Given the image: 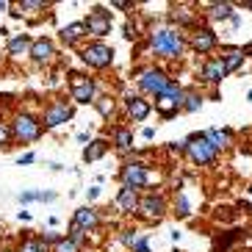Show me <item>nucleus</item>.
I'll return each instance as SVG.
<instances>
[{
  "instance_id": "obj_1",
  "label": "nucleus",
  "mask_w": 252,
  "mask_h": 252,
  "mask_svg": "<svg viewBox=\"0 0 252 252\" xmlns=\"http://www.w3.org/2000/svg\"><path fill=\"white\" fill-rule=\"evenodd\" d=\"M153 47L161 56H178L183 42H180V33H175V31H158V33H153Z\"/></svg>"
},
{
  "instance_id": "obj_2",
  "label": "nucleus",
  "mask_w": 252,
  "mask_h": 252,
  "mask_svg": "<svg viewBox=\"0 0 252 252\" xmlns=\"http://www.w3.org/2000/svg\"><path fill=\"white\" fill-rule=\"evenodd\" d=\"M83 28L89 31V33H94V36H105V33L111 31V14H108L105 8H94Z\"/></svg>"
},
{
  "instance_id": "obj_3",
  "label": "nucleus",
  "mask_w": 252,
  "mask_h": 252,
  "mask_svg": "<svg viewBox=\"0 0 252 252\" xmlns=\"http://www.w3.org/2000/svg\"><path fill=\"white\" fill-rule=\"evenodd\" d=\"M180 105H183L180 103V89L175 83H169V86L163 89V94H158V111H161L163 117H172Z\"/></svg>"
},
{
  "instance_id": "obj_4",
  "label": "nucleus",
  "mask_w": 252,
  "mask_h": 252,
  "mask_svg": "<svg viewBox=\"0 0 252 252\" xmlns=\"http://www.w3.org/2000/svg\"><path fill=\"white\" fill-rule=\"evenodd\" d=\"M111 56H114V50L111 47H105V45H92V47H86L83 50V61L89 64V67H108L111 64Z\"/></svg>"
},
{
  "instance_id": "obj_5",
  "label": "nucleus",
  "mask_w": 252,
  "mask_h": 252,
  "mask_svg": "<svg viewBox=\"0 0 252 252\" xmlns=\"http://www.w3.org/2000/svg\"><path fill=\"white\" fill-rule=\"evenodd\" d=\"M189 156L197 163H211L214 161V147H211V141H208L205 136H194V139L189 141Z\"/></svg>"
},
{
  "instance_id": "obj_6",
  "label": "nucleus",
  "mask_w": 252,
  "mask_h": 252,
  "mask_svg": "<svg viewBox=\"0 0 252 252\" xmlns=\"http://www.w3.org/2000/svg\"><path fill=\"white\" fill-rule=\"evenodd\" d=\"M39 133H42V125H39L33 117H17L14 122V136L23 141H33L39 139Z\"/></svg>"
},
{
  "instance_id": "obj_7",
  "label": "nucleus",
  "mask_w": 252,
  "mask_h": 252,
  "mask_svg": "<svg viewBox=\"0 0 252 252\" xmlns=\"http://www.w3.org/2000/svg\"><path fill=\"white\" fill-rule=\"evenodd\" d=\"M139 83H141V89H144V92H153V94H163V89L169 86L166 75L158 72V69H147V72H141Z\"/></svg>"
},
{
  "instance_id": "obj_8",
  "label": "nucleus",
  "mask_w": 252,
  "mask_h": 252,
  "mask_svg": "<svg viewBox=\"0 0 252 252\" xmlns=\"http://www.w3.org/2000/svg\"><path fill=\"white\" fill-rule=\"evenodd\" d=\"M72 97L78 103H92L94 100V83L83 75H72Z\"/></svg>"
},
{
  "instance_id": "obj_9",
  "label": "nucleus",
  "mask_w": 252,
  "mask_h": 252,
  "mask_svg": "<svg viewBox=\"0 0 252 252\" xmlns=\"http://www.w3.org/2000/svg\"><path fill=\"white\" fill-rule=\"evenodd\" d=\"M122 180H125L127 189H141L147 183V169L141 163H127L125 172H122Z\"/></svg>"
},
{
  "instance_id": "obj_10",
  "label": "nucleus",
  "mask_w": 252,
  "mask_h": 252,
  "mask_svg": "<svg viewBox=\"0 0 252 252\" xmlns=\"http://www.w3.org/2000/svg\"><path fill=\"white\" fill-rule=\"evenodd\" d=\"M69 117H72V111H69L67 103H53L50 108L45 111V125L56 127V125H61V122H67Z\"/></svg>"
},
{
  "instance_id": "obj_11",
  "label": "nucleus",
  "mask_w": 252,
  "mask_h": 252,
  "mask_svg": "<svg viewBox=\"0 0 252 252\" xmlns=\"http://www.w3.org/2000/svg\"><path fill=\"white\" fill-rule=\"evenodd\" d=\"M127 111H130V117H133L136 122H141V119L150 114V105L144 103L141 97H130V100H127Z\"/></svg>"
},
{
  "instance_id": "obj_12",
  "label": "nucleus",
  "mask_w": 252,
  "mask_h": 252,
  "mask_svg": "<svg viewBox=\"0 0 252 252\" xmlns=\"http://www.w3.org/2000/svg\"><path fill=\"white\" fill-rule=\"evenodd\" d=\"M216 45V36H214V31H200L197 36H194V47L200 53H208L211 47Z\"/></svg>"
},
{
  "instance_id": "obj_13",
  "label": "nucleus",
  "mask_w": 252,
  "mask_h": 252,
  "mask_svg": "<svg viewBox=\"0 0 252 252\" xmlns=\"http://www.w3.org/2000/svg\"><path fill=\"white\" fill-rule=\"evenodd\" d=\"M202 75H205V78H208L211 83H219L227 72H224V64H222V61H211V64H205Z\"/></svg>"
},
{
  "instance_id": "obj_14",
  "label": "nucleus",
  "mask_w": 252,
  "mask_h": 252,
  "mask_svg": "<svg viewBox=\"0 0 252 252\" xmlns=\"http://www.w3.org/2000/svg\"><path fill=\"white\" fill-rule=\"evenodd\" d=\"M31 56L36 61H47L53 56V45L47 39H39V42H33V47H31Z\"/></svg>"
},
{
  "instance_id": "obj_15",
  "label": "nucleus",
  "mask_w": 252,
  "mask_h": 252,
  "mask_svg": "<svg viewBox=\"0 0 252 252\" xmlns=\"http://www.w3.org/2000/svg\"><path fill=\"white\" fill-rule=\"evenodd\" d=\"M117 202H119V208H122V211H133V208L139 205V200H136V191H133V189H127V186L119 191V200H117Z\"/></svg>"
},
{
  "instance_id": "obj_16",
  "label": "nucleus",
  "mask_w": 252,
  "mask_h": 252,
  "mask_svg": "<svg viewBox=\"0 0 252 252\" xmlns=\"http://www.w3.org/2000/svg\"><path fill=\"white\" fill-rule=\"evenodd\" d=\"M97 222V216L92 208H81L78 214H75V227H92V224Z\"/></svg>"
},
{
  "instance_id": "obj_17",
  "label": "nucleus",
  "mask_w": 252,
  "mask_h": 252,
  "mask_svg": "<svg viewBox=\"0 0 252 252\" xmlns=\"http://www.w3.org/2000/svg\"><path fill=\"white\" fill-rule=\"evenodd\" d=\"M141 211H144L147 216H158V214L163 211V200H161V197H153V194H150L147 200L141 202Z\"/></svg>"
},
{
  "instance_id": "obj_18",
  "label": "nucleus",
  "mask_w": 252,
  "mask_h": 252,
  "mask_svg": "<svg viewBox=\"0 0 252 252\" xmlns=\"http://www.w3.org/2000/svg\"><path fill=\"white\" fill-rule=\"evenodd\" d=\"M241 61H244V50H230L227 56H224V72H233V69L241 67Z\"/></svg>"
},
{
  "instance_id": "obj_19",
  "label": "nucleus",
  "mask_w": 252,
  "mask_h": 252,
  "mask_svg": "<svg viewBox=\"0 0 252 252\" xmlns=\"http://www.w3.org/2000/svg\"><path fill=\"white\" fill-rule=\"evenodd\" d=\"M205 139L211 141V147H214V150H219V147H224V144L230 141V136L227 133H219V130H208Z\"/></svg>"
},
{
  "instance_id": "obj_20",
  "label": "nucleus",
  "mask_w": 252,
  "mask_h": 252,
  "mask_svg": "<svg viewBox=\"0 0 252 252\" xmlns=\"http://www.w3.org/2000/svg\"><path fill=\"white\" fill-rule=\"evenodd\" d=\"M105 147H108L105 141H94L92 147H86V153H83V161H94V158H100V156L105 153Z\"/></svg>"
},
{
  "instance_id": "obj_21",
  "label": "nucleus",
  "mask_w": 252,
  "mask_h": 252,
  "mask_svg": "<svg viewBox=\"0 0 252 252\" xmlns=\"http://www.w3.org/2000/svg\"><path fill=\"white\" fill-rule=\"evenodd\" d=\"M61 36L67 39V42H75V39H81V36H83V25H69V28L61 31Z\"/></svg>"
},
{
  "instance_id": "obj_22",
  "label": "nucleus",
  "mask_w": 252,
  "mask_h": 252,
  "mask_svg": "<svg viewBox=\"0 0 252 252\" xmlns=\"http://www.w3.org/2000/svg\"><path fill=\"white\" fill-rule=\"evenodd\" d=\"M130 144H133V136L127 133V130H117V147L119 150H127Z\"/></svg>"
},
{
  "instance_id": "obj_23",
  "label": "nucleus",
  "mask_w": 252,
  "mask_h": 252,
  "mask_svg": "<svg viewBox=\"0 0 252 252\" xmlns=\"http://www.w3.org/2000/svg\"><path fill=\"white\" fill-rule=\"evenodd\" d=\"M20 200L28 202V200H53L50 191H28V194H20Z\"/></svg>"
},
{
  "instance_id": "obj_24",
  "label": "nucleus",
  "mask_w": 252,
  "mask_h": 252,
  "mask_svg": "<svg viewBox=\"0 0 252 252\" xmlns=\"http://www.w3.org/2000/svg\"><path fill=\"white\" fill-rule=\"evenodd\" d=\"M25 47H28V36H17V39H11V45H8V50L11 53H20V50H25Z\"/></svg>"
},
{
  "instance_id": "obj_25",
  "label": "nucleus",
  "mask_w": 252,
  "mask_h": 252,
  "mask_svg": "<svg viewBox=\"0 0 252 252\" xmlns=\"http://www.w3.org/2000/svg\"><path fill=\"white\" fill-rule=\"evenodd\" d=\"M183 108H186V111H197V108H200V97L189 94V97H186V103H183Z\"/></svg>"
},
{
  "instance_id": "obj_26",
  "label": "nucleus",
  "mask_w": 252,
  "mask_h": 252,
  "mask_svg": "<svg viewBox=\"0 0 252 252\" xmlns=\"http://www.w3.org/2000/svg\"><path fill=\"white\" fill-rule=\"evenodd\" d=\"M20 252H45V247L39 244V241H25Z\"/></svg>"
},
{
  "instance_id": "obj_27",
  "label": "nucleus",
  "mask_w": 252,
  "mask_h": 252,
  "mask_svg": "<svg viewBox=\"0 0 252 252\" xmlns=\"http://www.w3.org/2000/svg\"><path fill=\"white\" fill-rule=\"evenodd\" d=\"M230 11H233L230 6H214V17H216V20H222V17H230Z\"/></svg>"
},
{
  "instance_id": "obj_28",
  "label": "nucleus",
  "mask_w": 252,
  "mask_h": 252,
  "mask_svg": "<svg viewBox=\"0 0 252 252\" xmlns=\"http://www.w3.org/2000/svg\"><path fill=\"white\" fill-rule=\"evenodd\" d=\"M56 252H78V247H75L72 241H59V247H56Z\"/></svg>"
},
{
  "instance_id": "obj_29",
  "label": "nucleus",
  "mask_w": 252,
  "mask_h": 252,
  "mask_svg": "<svg viewBox=\"0 0 252 252\" xmlns=\"http://www.w3.org/2000/svg\"><path fill=\"white\" fill-rule=\"evenodd\" d=\"M178 208H180V211H178V214H180V216H186V214H189V202H186V197H180V202H178Z\"/></svg>"
},
{
  "instance_id": "obj_30",
  "label": "nucleus",
  "mask_w": 252,
  "mask_h": 252,
  "mask_svg": "<svg viewBox=\"0 0 252 252\" xmlns=\"http://www.w3.org/2000/svg\"><path fill=\"white\" fill-rule=\"evenodd\" d=\"M97 108H100V114H108V111H111V103H108V100H100Z\"/></svg>"
},
{
  "instance_id": "obj_31",
  "label": "nucleus",
  "mask_w": 252,
  "mask_h": 252,
  "mask_svg": "<svg viewBox=\"0 0 252 252\" xmlns=\"http://www.w3.org/2000/svg\"><path fill=\"white\" fill-rule=\"evenodd\" d=\"M8 139V130H6V127H3V125H0V144H3V141H6Z\"/></svg>"
},
{
  "instance_id": "obj_32",
  "label": "nucleus",
  "mask_w": 252,
  "mask_h": 252,
  "mask_svg": "<svg viewBox=\"0 0 252 252\" xmlns=\"http://www.w3.org/2000/svg\"><path fill=\"white\" fill-rule=\"evenodd\" d=\"M247 6H250V8H252V3H247Z\"/></svg>"
},
{
  "instance_id": "obj_33",
  "label": "nucleus",
  "mask_w": 252,
  "mask_h": 252,
  "mask_svg": "<svg viewBox=\"0 0 252 252\" xmlns=\"http://www.w3.org/2000/svg\"><path fill=\"white\" fill-rule=\"evenodd\" d=\"M0 8H3V3H0Z\"/></svg>"
}]
</instances>
